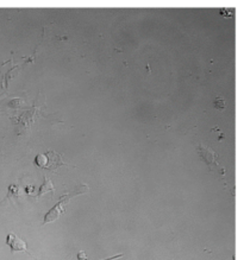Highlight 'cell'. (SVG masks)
I'll return each instance as SVG.
<instances>
[{
	"mask_svg": "<svg viewBox=\"0 0 244 260\" xmlns=\"http://www.w3.org/2000/svg\"><path fill=\"white\" fill-rule=\"evenodd\" d=\"M83 192V190L80 191H74V192H70V194H67L65 196H62L61 199H60V202L56 205L54 208H52L50 212H49L47 215L44 217V223H48V222H51V221H54L56 219H59V216L61 215V214L65 212V205L69 202V200L74 198L75 195H79Z\"/></svg>",
	"mask_w": 244,
	"mask_h": 260,
	"instance_id": "6da1fadb",
	"label": "cell"
},
{
	"mask_svg": "<svg viewBox=\"0 0 244 260\" xmlns=\"http://www.w3.org/2000/svg\"><path fill=\"white\" fill-rule=\"evenodd\" d=\"M6 244L11 247L12 252H25L30 256H34L29 251H28V246L25 244V241H23L22 239L18 238L13 233H10L8 235V238H6Z\"/></svg>",
	"mask_w": 244,
	"mask_h": 260,
	"instance_id": "7a4b0ae2",
	"label": "cell"
},
{
	"mask_svg": "<svg viewBox=\"0 0 244 260\" xmlns=\"http://www.w3.org/2000/svg\"><path fill=\"white\" fill-rule=\"evenodd\" d=\"M198 151H199L200 157L203 158V159L205 160V163L210 167L211 170H212V165L218 167L217 161H215V153L213 152V151L208 149L207 146H204L203 144H199V146H198Z\"/></svg>",
	"mask_w": 244,
	"mask_h": 260,
	"instance_id": "3957f363",
	"label": "cell"
},
{
	"mask_svg": "<svg viewBox=\"0 0 244 260\" xmlns=\"http://www.w3.org/2000/svg\"><path fill=\"white\" fill-rule=\"evenodd\" d=\"M225 106H226L225 100H223L222 98H218V99L214 100V107L215 108H221V110H222V108H225Z\"/></svg>",
	"mask_w": 244,
	"mask_h": 260,
	"instance_id": "277c9868",
	"label": "cell"
},
{
	"mask_svg": "<svg viewBox=\"0 0 244 260\" xmlns=\"http://www.w3.org/2000/svg\"><path fill=\"white\" fill-rule=\"evenodd\" d=\"M77 259H79V260H87L86 256H85L84 252H79V254H77Z\"/></svg>",
	"mask_w": 244,
	"mask_h": 260,
	"instance_id": "5b68a950",
	"label": "cell"
},
{
	"mask_svg": "<svg viewBox=\"0 0 244 260\" xmlns=\"http://www.w3.org/2000/svg\"><path fill=\"white\" fill-rule=\"evenodd\" d=\"M120 256H123V254H118V255H115V256H111V258H107V259H104V260H113V259H117V258H120ZM66 260H70L69 256L67 258Z\"/></svg>",
	"mask_w": 244,
	"mask_h": 260,
	"instance_id": "8992f818",
	"label": "cell"
}]
</instances>
